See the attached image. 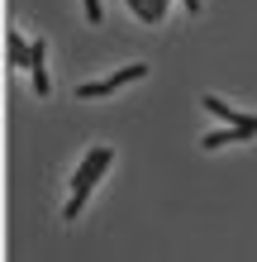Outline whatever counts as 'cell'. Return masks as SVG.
I'll return each mask as SVG.
<instances>
[{
	"label": "cell",
	"mask_w": 257,
	"mask_h": 262,
	"mask_svg": "<svg viewBox=\"0 0 257 262\" xmlns=\"http://www.w3.org/2000/svg\"><path fill=\"white\" fill-rule=\"evenodd\" d=\"M81 205H86V195H81V191H72V200H67V220H77Z\"/></svg>",
	"instance_id": "6"
},
{
	"label": "cell",
	"mask_w": 257,
	"mask_h": 262,
	"mask_svg": "<svg viewBox=\"0 0 257 262\" xmlns=\"http://www.w3.org/2000/svg\"><path fill=\"white\" fill-rule=\"evenodd\" d=\"M200 105L219 119V124H252V119H257V115H243V110H233V105H224L219 96H200Z\"/></svg>",
	"instance_id": "4"
},
{
	"label": "cell",
	"mask_w": 257,
	"mask_h": 262,
	"mask_svg": "<svg viewBox=\"0 0 257 262\" xmlns=\"http://www.w3.org/2000/svg\"><path fill=\"white\" fill-rule=\"evenodd\" d=\"M138 76H148V67H143V62H133V67H124V72L105 76V81H86V86H77V100H100V96H110V91H119V86L138 81Z\"/></svg>",
	"instance_id": "2"
},
{
	"label": "cell",
	"mask_w": 257,
	"mask_h": 262,
	"mask_svg": "<svg viewBox=\"0 0 257 262\" xmlns=\"http://www.w3.org/2000/svg\"><path fill=\"white\" fill-rule=\"evenodd\" d=\"M162 10H167V0H153V14H157V19H162Z\"/></svg>",
	"instance_id": "8"
},
{
	"label": "cell",
	"mask_w": 257,
	"mask_h": 262,
	"mask_svg": "<svg viewBox=\"0 0 257 262\" xmlns=\"http://www.w3.org/2000/svg\"><path fill=\"white\" fill-rule=\"evenodd\" d=\"M86 19H90V24H100V0H86Z\"/></svg>",
	"instance_id": "7"
},
{
	"label": "cell",
	"mask_w": 257,
	"mask_h": 262,
	"mask_svg": "<svg viewBox=\"0 0 257 262\" xmlns=\"http://www.w3.org/2000/svg\"><path fill=\"white\" fill-rule=\"evenodd\" d=\"M5 48H10V67H24V62H34V43H24L19 34H5Z\"/></svg>",
	"instance_id": "5"
},
{
	"label": "cell",
	"mask_w": 257,
	"mask_h": 262,
	"mask_svg": "<svg viewBox=\"0 0 257 262\" xmlns=\"http://www.w3.org/2000/svg\"><path fill=\"white\" fill-rule=\"evenodd\" d=\"M252 134H257V119H252V124H224L215 134H205L200 143L205 148H219V143H243V138H252Z\"/></svg>",
	"instance_id": "3"
},
{
	"label": "cell",
	"mask_w": 257,
	"mask_h": 262,
	"mask_svg": "<svg viewBox=\"0 0 257 262\" xmlns=\"http://www.w3.org/2000/svg\"><path fill=\"white\" fill-rule=\"evenodd\" d=\"M110 162H114V148H105V143H100V148H90V152H86V162L72 172V191L90 195V191H96V181L110 172Z\"/></svg>",
	"instance_id": "1"
}]
</instances>
